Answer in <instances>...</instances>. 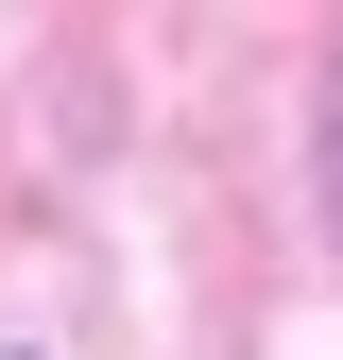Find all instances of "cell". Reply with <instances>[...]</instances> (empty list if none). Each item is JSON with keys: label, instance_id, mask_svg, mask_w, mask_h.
<instances>
[{"label": "cell", "instance_id": "cell-1", "mask_svg": "<svg viewBox=\"0 0 343 360\" xmlns=\"http://www.w3.org/2000/svg\"><path fill=\"white\" fill-rule=\"evenodd\" d=\"M326 223H343V69H326Z\"/></svg>", "mask_w": 343, "mask_h": 360}]
</instances>
